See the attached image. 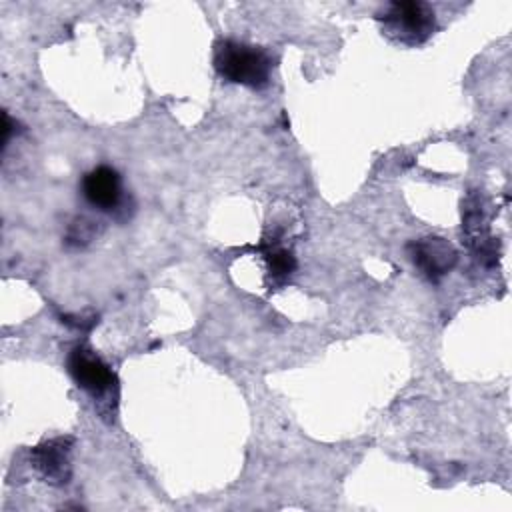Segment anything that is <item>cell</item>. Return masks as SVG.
Listing matches in <instances>:
<instances>
[{
  "label": "cell",
  "mask_w": 512,
  "mask_h": 512,
  "mask_svg": "<svg viewBox=\"0 0 512 512\" xmlns=\"http://www.w3.org/2000/svg\"><path fill=\"white\" fill-rule=\"evenodd\" d=\"M212 62L218 76L232 84H242L260 90L270 82L272 58L260 46L220 38L214 44Z\"/></svg>",
  "instance_id": "6da1fadb"
},
{
  "label": "cell",
  "mask_w": 512,
  "mask_h": 512,
  "mask_svg": "<svg viewBox=\"0 0 512 512\" xmlns=\"http://www.w3.org/2000/svg\"><path fill=\"white\" fill-rule=\"evenodd\" d=\"M376 20L382 24V32L388 38L406 46L426 42L436 30L434 8L416 0L390 2L376 12Z\"/></svg>",
  "instance_id": "7a4b0ae2"
},
{
  "label": "cell",
  "mask_w": 512,
  "mask_h": 512,
  "mask_svg": "<svg viewBox=\"0 0 512 512\" xmlns=\"http://www.w3.org/2000/svg\"><path fill=\"white\" fill-rule=\"evenodd\" d=\"M66 366L74 382L94 398H102L116 388V376L110 366L86 346L72 348L66 358Z\"/></svg>",
  "instance_id": "3957f363"
},
{
  "label": "cell",
  "mask_w": 512,
  "mask_h": 512,
  "mask_svg": "<svg viewBox=\"0 0 512 512\" xmlns=\"http://www.w3.org/2000/svg\"><path fill=\"white\" fill-rule=\"evenodd\" d=\"M408 252L412 262L432 282H438L444 274H448L458 260L454 246L438 236H426L410 242Z\"/></svg>",
  "instance_id": "277c9868"
},
{
  "label": "cell",
  "mask_w": 512,
  "mask_h": 512,
  "mask_svg": "<svg viewBox=\"0 0 512 512\" xmlns=\"http://www.w3.org/2000/svg\"><path fill=\"white\" fill-rule=\"evenodd\" d=\"M82 196L98 210H116L122 200V178L110 166H96L80 182Z\"/></svg>",
  "instance_id": "5b68a950"
},
{
  "label": "cell",
  "mask_w": 512,
  "mask_h": 512,
  "mask_svg": "<svg viewBox=\"0 0 512 512\" xmlns=\"http://www.w3.org/2000/svg\"><path fill=\"white\" fill-rule=\"evenodd\" d=\"M70 446L72 438H52L32 448V464L46 478V482L62 486L70 478Z\"/></svg>",
  "instance_id": "8992f818"
},
{
  "label": "cell",
  "mask_w": 512,
  "mask_h": 512,
  "mask_svg": "<svg viewBox=\"0 0 512 512\" xmlns=\"http://www.w3.org/2000/svg\"><path fill=\"white\" fill-rule=\"evenodd\" d=\"M266 260H268L270 274L276 280H280V282L284 278H288L294 272V268H296V260H294L292 252H288L286 248H272V250H268Z\"/></svg>",
  "instance_id": "52a82bcc"
}]
</instances>
